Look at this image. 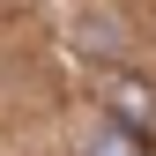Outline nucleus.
<instances>
[{"label": "nucleus", "mask_w": 156, "mask_h": 156, "mask_svg": "<svg viewBox=\"0 0 156 156\" xmlns=\"http://www.w3.org/2000/svg\"><path fill=\"white\" fill-rule=\"evenodd\" d=\"M89 156H141V134H134V126H104Z\"/></svg>", "instance_id": "nucleus-3"}, {"label": "nucleus", "mask_w": 156, "mask_h": 156, "mask_svg": "<svg viewBox=\"0 0 156 156\" xmlns=\"http://www.w3.org/2000/svg\"><path fill=\"white\" fill-rule=\"evenodd\" d=\"M104 104L119 112V126H134L141 141L156 134V97H149V82H141V74H112V82H104Z\"/></svg>", "instance_id": "nucleus-1"}, {"label": "nucleus", "mask_w": 156, "mask_h": 156, "mask_svg": "<svg viewBox=\"0 0 156 156\" xmlns=\"http://www.w3.org/2000/svg\"><path fill=\"white\" fill-rule=\"evenodd\" d=\"M74 45L97 52V60H119V52H126V30H119V15H82V23H74Z\"/></svg>", "instance_id": "nucleus-2"}]
</instances>
